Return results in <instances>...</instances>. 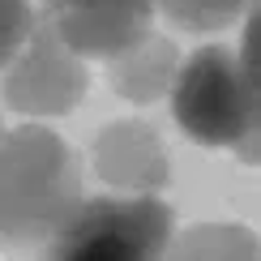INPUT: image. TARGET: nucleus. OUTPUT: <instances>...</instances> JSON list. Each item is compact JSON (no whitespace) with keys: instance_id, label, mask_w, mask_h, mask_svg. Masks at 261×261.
<instances>
[{"instance_id":"obj_1","label":"nucleus","mask_w":261,"mask_h":261,"mask_svg":"<svg viewBox=\"0 0 261 261\" xmlns=\"http://www.w3.org/2000/svg\"><path fill=\"white\" fill-rule=\"evenodd\" d=\"M82 201V163L60 133L21 124L0 137V253L30 257Z\"/></svg>"},{"instance_id":"obj_2","label":"nucleus","mask_w":261,"mask_h":261,"mask_svg":"<svg viewBox=\"0 0 261 261\" xmlns=\"http://www.w3.org/2000/svg\"><path fill=\"white\" fill-rule=\"evenodd\" d=\"M257 13H248L240 47H197L171 82V116L197 146L236 150L257 163L261 94H257Z\"/></svg>"},{"instance_id":"obj_3","label":"nucleus","mask_w":261,"mask_h":261,"mask_svg":"<svg viewBox=\"0 0 261 261\" xmlns=\"http://www.w3.org/2000/svg\"><path fill=\"white\" fill-rule=\"evenodd\" d=\"M171 227L176 219L163 197L107 193L77 201V210L43 244V261H163Z\"/></svg>"},{"instance_id":"obj_4","label":"nucleus","mask_w":261,"mask_h":261,"mask_svg":"<svg viewBox=\"0 0 261 261\" xmlns=\"http://www.w3.org/2000/svg\"><path fill=\"white\" fill-rule=\"evenodd\" d=\"M5 69V103L21 116H69L90 90L82 56L64 47L47 21L30 26L26 43Z\"/></svg>"},{"instance_id":"obj_5","label":"nucleus","mask_w":261,"mask_h":261,"mask_svg":"<svg viewBox=\"0 0 261 261\" xmlns=\"http://www.w3.org/2000/svg\"><path fill=\"white\" fill-rule=\"evenodd\" d=\"M43 21L73 56L112 60L150 35L154 0H43Z\"/></svg>"},{"instance_id":"obj_6","label":"nucleus","mask_w":261,"mask_h":261,"mask_svg":"<svg viewBox=\"0 0 261 261\" xmlns=\"http://www.w3.org/2000/svg\"><path fill=\"white\" fill-rule=\"evenodd\" d=\"M90 159H94V171L112 189H120L124 197H154L171 180V159L163 137L154 133V124L133 120V116L103 124Z\"/></svg>"},{"instance_id":"obj_7","label":"nucleus","mask_w":261,"mask_h":261,"mask_svg":"<svg viewBox=\"0 0 261 261\" xmlns=\"http://www.w3.org/2000/svg\"><path fill=\"white\" fill-rule=\"evenodd\" d=\"M180 73V47L167 35H146L128 51L107 60V86L128 103H154Z\"/></svg>"},{"instance_id":"obj_8","label":"nucleus","mask_w":261,"mask_h":261,"mask_svg":"<svg viewBox=\"0 0 261 261\" xmlns=\"http://www.w3.org/2000/svg\"><path fill=\"white\" fill-rule=\"evenodd\" d=\"M163 261H257V231L244 223H193L167 244Z\"/></svg>"},{"instance_id":"obj_9","label":"nucleus","mask_w":261,"mask_h":261,"mask_svg":"<svg viewBox=\"0 0 261 261\" xmlns=\"http://www.w3.org/2000/svg\"><path fill=\"white\" fill-rule=\"evenodd\" d=\"M248 5L253 0H154V9H163V17L176 21L180 30H193V35L227 30Z\"/></svg>"},{"instance_id":"obj_10","label":"nucleus","mask_w":261,"mask_h":261,"mask_svg":"<svg viewBox=\"0 0 261 261\" xmlns=\"http://www.w3.org/2000/svg\"><path fill=\"white\" fill-rule=\"evenodd\" d=\"M30 26H35V13H30L26 0H0V69L17 56Z\"/></svg>"}]
</instances>
